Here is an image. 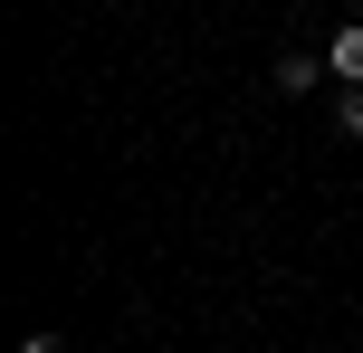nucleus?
Segmentation results:
<instances>
[{"instance_id":"nucleus-1","label":"nucleus","mask_w":363,"mask_h":353,"mask_svg":"<svg viewBox=\"0 0 363 353\" xmlns=\"http://www.w3.org/2000/svg\"><path fill=\"white\" fill-rule=\"evenodd\" d=\"M325 67L345 76V86H363V19H345V29L325 38Z\"/></svg>"},{"instance_id":"nucleus-2","label":"nucleus","mask_w":363,"mask_h":353,"mask_svg":"<svg viewBox=\"0 0 363 353\" xmlns=\"http://www.w3.org/2000/svg\"><path fill=\"white\" fill-rule=\"evenodd\" d=\"M325 76H335V67H325V57H296V48H287V57H277V86H287V96H306V86H325Z\"/></svg>"},{"instance_id":"nucleus-3","label":"nucleus","mask_w":363,"mask_h":353,"mask_svg":"<svg viewBox=\"0 0 363 353\" xmlns=\"http://www.w3.org/2000/svg\"><path fill=\"white\" fill-rule=\"evenodd\" d=\"M335 125H345V134H363V86H345V96H335Z\"/></svg>"},{"instance_id":"nucleus-4","label":"nucleus","mask_w":363,"mask_h":353,"mask_svg":"<svg viewBox=\"0 0 363 353\" xmlns=\"http://www.w3.org/2000/svg\"><path fill=\"white\" fill-rule=\"evenodd\" d=\"M19 353H67V344H57V335H29V344H19Z\"/></svg>"}]
</instances>
